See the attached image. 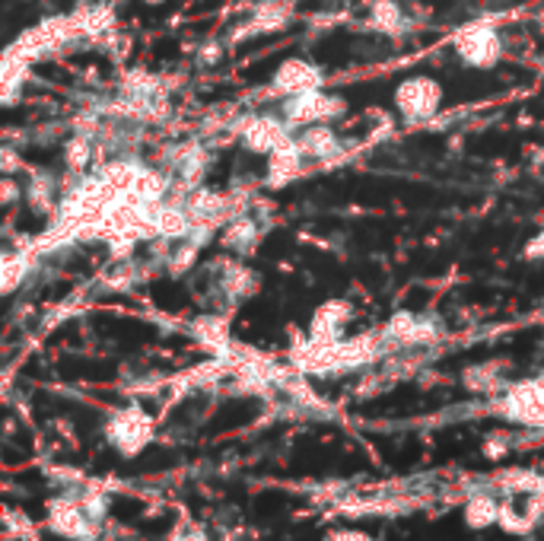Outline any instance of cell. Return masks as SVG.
<instances>
[{
  "mask_svg": "<svg viewBox=\"0 0 544 541\" xmlns=\"http://www.w3.org/2000/svg\"><path fill=\"white\" fill-rule=\"evenodd\" d=\"M153 433H156L153 417L144 414L137 405L115 411L109 417V424H105V440H109L118 449V456H125V459L140 456V452L150 446Z\"/></svg>",
  "mask_w": 544,
  "mask_h": 541,
  "instance_id": "1",
  "label": "cell"
},
{
  "mask_svg": "<svg viewBox=\"0 0 544 541\" xmlns=\"http://www.w3.org/2000/svg\"><path fill=\"white\" fill-rule=\"evenodd\" d=\"M500 411L516 424L544 427V376L506 389V395L500 401Z\"/></svg>",
  "mask_w": 544,
  "mask_h": 541,
  "instance_id": "2",
  "label": "cell"
},
{
  "mask_svg": "<svg viewBox=\"0 0 544 541\" xmlns=\"http://www.w3.org/2000/svg\"><path fill=\"white\" fill-rule=\"evenodd\" d=\"M48 529L67 541H77V538L99 532V526L90 519V513L83 510L77 494H64L48 503Z\"/></svg>",
  "mask_w": 544,
  "mask_h": 541,
  "instance_id": "3",
  "label": "cell"
},
{
  "mask_svg": "<svg viewBox=\"0 0 544 541\" xmlns=\"http://www.w3.org/2000/svg\"><path fill=\"white\" fill-rule=\"evenodd\" d=\"M440 99H443L440 83L430 77H411L398 86L395 106L408 121H424V118H433V112L440 109Z\"/></svg>",
  "mask_w": 544,
  "mask_h": 541,
  "instance_id": "4",
  "label": "cell"
},
{
  "mask_svg": "<svg viewBox=\"0 0 544 541\" xmlns=\"http://www.w3.org/2000/svg\"><path fill=\"white\" fill-rule=\"evenodd\" d=\"M290 125H315V121H328L344 112V102L335 96H325L319 90H309L300 96H290V102L284 106Z\"/></svg>",
  "mask_w": 544,
  "mask_h": 541,
  "instance_id": "5",
  "label": "cell"
},
{
  "mask_svg": "<svg viewBox=\"0 0 544 541\" xmlns=\"http://www.w3.org/2000/svg\"><path fill=\"white\" fill-rule=\"evenodd\" d=\"M455 48L471 67H490L500 58V39L490 26H465L455 39Z\"/></svg>",
  "mask_w": 544,
  "mask_h": 541,
  "instance_id": "6",
  "label": "cell"
},
{
  "mask_svg": "<svg viewBox=\"0 0 544 541\" xmlns=\"http://www.w3.org/2000/svg\"><path fill=\"white\" fill-rule=\"evenodd\" d=\"M274 86H277L280 93H287V96H300V93H309V90H319L322 74L315 71L312 64H306V61H287L274 74Z\"/></svg>",
  "mask_w": 544,
  "mask_h": 541,
  "instance_id": "7",
  "label": "cell"
},
{
  "mask_svg": "<svg viewBox=\"0 0 544 541\" xmlns=\"http://www.w3.org/2000/svg\"><path fill=\"white\" fill-rule=\"evenodd\" d=\"M242 134H245V144H249L252 150H261V153H277L280 147L290 144L287 128L274 118H255L249 131H242Z\"/></svg>",
  "mask_w": 544,
  "mask_h": 541,
  "instance_id": "8",
  "label": "cell"
},
{
  "mask_svg": "<svg viewBox=\"0 0 544 541\" xmlns=\"http://www.w3.org/2000/svg\"><path fill=\"white\" fill-rule=\"evenodd\" d=\"M350 319L347 303H325L312 319V338L315 341H341V328Z\"/></svg>",
  "mask_w": 544,
  "mask_h": 541,
  "instance_id": "9",
  "label": "cell"
},
{
  "mask_svg": "<svg viewBox=\"0 0 544 541\" xmlns=\"http://www.w3.org/2000/svg\"><path fill=\"white\" fill-rule=\"evenodd\" d=\"M465 522L471 529H487L500 522V500L490 494H475L465 500Z\"/></svg>",
  "mask_w": 544,
  "mask_h": 541,
  "instance_id": "10",
  "label": "cell"
},
{
  "mask_svg": "<svg viewBox=\"0 0 544 541\" xmlns=\"http://www.w3.org/2000/svg\"><path fill=\"white\" fill-rule=\"evenodd\" d=\"M300 150L306 156H319V160H325V156H331V153L338 150V137L331 134L328 128H309L300 137Z\"/></svg>",
  "mask_w": 544,
  "mask_h": 541,
  "instance_id": "11",
  "label": "cell"
},
{
  "mask_svg": "<svg viewBox=\"0 0 544 541\" xmlns=\"http://www.w3.org/2000/svg\"><path fill=\"white\" fill-rule=\"evenodd\" d=\"M373 16L385 32H398L401 26H405V16H401V10L392 4V0H379V4L373 7Z\"/></svg>",
  "mask_w": 544,
  "mask_h": 541,
  "instance_id": "12",
  "label": "cell"
},
{
  "mask_svg": "<svg viewBox=\"0 0 544 541\" xmlns=\"http://www.w3.org/2000/svg\"><path fill=\"white\" fill-rule=\"evenodd\" d=\"M497 366H475V370H468L465 373V386L468 389H475V392H490V389H497L500 382H497Z\"/></svg>",
  "mask_w": 544,
  "mask_h": 541,
  "instance_id": "13",
  "label": "cell"
},
{
  "mask_svg": "<svg viewBox=\"0 0 544 541\" xmlns=\"http://www.w3.org/2000/svg\"><path fill=\"white\" fill-rule=\"evenodd\" d=\"M20 274H26V261H16L13 255L4 261V290L10 293L16 284H20Z\"/></svg>",
  "mask_w": 544,
  "mask_h": 541,
  "instance_id": "14",
  "label": "cell"
},
{
  "mask_svg": "<svg viewBox=\"0 0 544 541\" xmlns=\"http://www.w3.org/2000/svg\"><path fill=\"white\" fill-rule=\"evenodd\" d=\"M169 541H210V538L204 532H198V529H175L169 535Z\"/></svg>",
  "mask_w": 544,
  "mask_h": 541,
  "instance_id": "15",
  "label": "cell"
},
{
  "mask_svg": "<svg viewBox=\"0 0 544 541\" xmlns=\"http://www.w3.org/2000/svg\"><path fill=\"white\" fill-rule=\"evenodd\" d=\"M67 153H70V156H67V163H70V166H83V163H86V144H83V141L74 144Z\"/></svg>",
  "mask_w": 544,
  "mask_h": 541,
  "instance_id": "16",
  "label": "cell"
},
{
  "mask_svg": "<svg viewBox=\"0 0 544 541\" xmlns=\"http://www.w3.org/2000/svg\"><path fill=\"white\" fill-rule=\"evenodd\" d=\"M331 541H373L370 535H363V532H354V529H344V532H335L331 535Z\"/></svg>",
  "mask_w": 544,
  "mask_h": 541,
  "instance_id": "17",
  "label": "cell"
},
{
  "mask_svg": "<svg viewBox=\"0 0 544 541\" xmlns=\"http://www.w3.org/2000/svg\"><path fill=\"white\" fill-rule=\"evenodd\" d=\"M77 541H102L99 535H86V538H77Z\"/></svg>",
  "mask_w": 544,
  "mask_h": 541,
  "instance_id": "18",
  "label": "cell"
},
{
  "mask_svg": "<svg viewBox=\"0 0 544 541\" xmlns=\"http://www.w3.org/2000/svg\"><path fill=\"white\" fill-rule=\"evenodd\" d=\"M147 4H160V0H147Z\"/></svg>",
  "mask_w": 544,
  "mask_h": 541,
  "instance_id": "19",
  "label": "cell"
}]
</instances>
